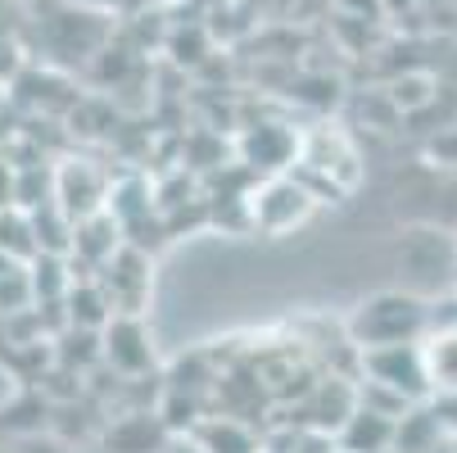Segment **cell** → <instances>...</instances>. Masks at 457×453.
<instances>
[{
    "label": "cell",
    "instance_id": "6da1fadb",
    "mask_svg": "<svg viewBox=\"0 0 457 453\" xmlns=\"http://www.w3.org/2000/svg\"><path fill=\"white\" fill-rule=\"evenodd\" d=\"M28 32H37L41 59L54 69H73L82 59H96L109 46L113 14L87 10L78 0H32Z\"/></svg>",
    "mask_w": 457,
    "mask_h": 453
},
{
    "label": "cell",
    "instance_id": "7a4b0ae2",
    "mask_svg": "<svg viewBox=\"0 0 457 453\" xmlns=\"http://www.w3.org/2000/svg\"><path fill=\"white\" fill-rule=\"evenodd\" d=\"M426 331H430V304L412 290H376L349 317V340L358 349L426 340Z\"/></svg>",
    "mask_w": 457,
    "mask_h": 453
},
{
    "label": "cell",
    "instance_id": "3957f363",
    "mask_svg": "<svg viewBox=\"0 0 457 453\" xmlns=\"http://www.w3.org/2000/svg\"><path fill=\"white\" fill-rule=\"evenodd\" d=\"M303 168V181H321L331 196H353V190L362 186V155L353 146L349 132H340V127H312V132H299V159Z\"/></svg>",
    "mask_w": 457,
    "mask_h": 453
},
{
    "label": "cell",
    "instance_id": "277c9868",
    "mask_svg": "<svg viewBox=\"0 0 457 453\" xmlns=\"http://www.w3.org/2000/svg\"><path fill=\"white\" fill-rule=\"evenodd\" d=\"M245 214L249 227L263 236H290L295 227H303L317 214V196L303 177H286V172H268L249 196H245Z\"/></svg>",
    "mask_w": 457,
    "mask_h": 453
},
{
    "label": "cell",
    "instance_id": "5b68a950",
    "mask_svg": "<svg viewBox=\"0 0 457 453\" xmlns=\"http://www.w3.org/2000/svg\"><path fill=\"white\" fill-rule=\"evenodd\" d=\"M362 376H367V381H376V385H389V390H399V395H403V399H412V404H426V399L435 395L421 340L362 349Z\"/></svg>",
    "mask_w": 457,
    "mask_h": 453
},
{
    "label": "cell",
    "instance_id": "8992f818",
    "mask_svg": "<svg viewBox=\"0 0 457 453\" xmlns=\"http://www.w3.org/2000/svg\"><path fill=\"white\" fill-rule=\"evenodd\" d=\"M96 277H100L113 313H150V299H154V258L141 245L122 240Z\"/></svg>",
    "mask_w": 457,
    "mask_h": 453
},
{
    "label": "cell",
    "instance_id": "52a82bcc",
    "mask_svg": "<svg viewBox=\"0 0 457 453\" xmlns=\"http://www.w3.org/2000/svg\"><path fill=\"white\" fill-rule=\"evenodd\" d=\"M100 363H109L118 376H145L159 363L145 313H113L104 322L100 327Z\"/></svg>",
    "mask_w": 457,
    "mask_h": 453
},
{
    "label": "cell",
    "instance_id": "ba28073f",
    "mask_svg": "<svg viewBox=\"0 0 457 453\" xmlns=\"http://www.w3.org/2000/svg\"><path fill=\"white\" fill-rule=\"evenodd\" d=\"M109 190H113V181L91 159H63L54 168V205L69 214L73 222L109 209Z\"/></svg>",
    "mask_w": 457,
    "mask_h": 453
},
{
    "label": "cell",
    "instance_id": "9c48e42d",
    "mask_svg": "<svg viewBox=\"0 0 457 453\" xmlns=\"http://www.w3.org/2000/svg\"><path fill=\"white\" fill-rule=\"evenodd\" d=\"M240 159L258 172H281L299 159V132L286 122H258L240 137Z\"/></svg>",
    "mask_w": 457,
    "mask_h": 453
},
{
    "label": "cell",
    "instance_id": "30bf717a",
    "mask_svg": "<svg viewBox=\"0 0 457 453\" xmlns=\"http://www.w3.org/2000/svg\"><path fill=\"white\" fill-rule=\"evenodd\" d=\"M395 435H399V417H389V413L358 399V408L336 431V449H345V453H389L395 449Z\"/></svg>",
    "mask_w": 457,
    "mask_h": 453
},
{
    "label": "cell",
    "instance_id": "8fae6325",
    "mask_svg": "<svg viewBox=\"0 0 457 453\" xmlns=\"http://www.w3.org/2000/svg\"><path fill=\"white\" fill-rule=\"evenodd\" d=\"M127 240V231H122V222L109 214V209H100V214H91V218H82L78 227H73V249H69V264L78 268H91V273H100L109 258H113V249Z\"/></svg>",
    "mask_w": 457,
    "mask_h": 453
},
{
    "label": "cell",
    "instance_id": "7c38bea8",
    "mask_svg": "<svg viewBox=\"0 0 457 453\" xmlns=\"http://www.w3.org/2000/svg\"><path fill=\"white\" fill-rule=\"evenodd\" d=\"M399 258H403V268L417 273V277L439 273V264L444 268H457V236L435 231V227H412L399 240Z\"/></svg>",
    "mask_w": 457,
    "mask_h": 453
},
{
    "label": "cell",
    "instance_id": "4fadbf2b",
    "mask_svg": "<svg viewBox=\"0 0 457 453\" xmlns=\"http://www.w3.org/2000/svg\"><path fill=\"white\" fill-rule=\"evenodd\" d=\"M172 426L159 413H127L104 431V449L109 453H159L168 444Z\"/></svg>",
    "mask_w": 457,
    "mask_h": 453
},
{
    "label": "cell",
    "instance_id": "5bb4252c",
    "mask_svg": "<svg viewBox=\"0 0 457 453\" xmlns=\"http://www.w3.org/2000/svg\"><path fill=\"white\" fill-rule=\"evenodd\" d=\"M435 395H457V322H439L421 340Z\"/></svg>",
    "mask_w": 457,
    "mask_h": 453
},
{
    "label": "cell",
    "instance_id": "9a60e30c",
    "mask_svg": "<svg viewBox=\"0 0 457 453\" xmlns=\"http://www.w3.org/2000/svg\"><path fill=\"white\" fill-rule=\"evenodd\" d=\"M195 444H200V453H263L258 435L245 422H236V417L195 422Z\"/></svg>",
    "mask_w": 457,
    "mask_h": 453
},
{
    "label": "cell",
    "instance_id": "2e32d148",
    "mask_svg": "<svg viewBox=\"0 0 457 453\" xmlns=\"http://www.w3.org/2000/svg\"><path fill=\"white\" fill-rule=\"evenodd\" d=\"M444 440V422L430 408H408L399 417V435H395V453H439Z\"/></svg>",
    "mask_w": 457,
    "mask_h": 453
},
{
    "label": "cell",
    "instance_id": "e0dca14e",
    "mask_svg": "<svg viewBox=\"0 0 457 453\" xmlns=\"http://www.w3.org/2000/svg\"><path fill=\"white\" fill-rule=\"evenodd\" d=\"M0 249H5L14 264H32V258L41 254L37 249V227H32V214L10 205V209H0Z\"/></svg>",
    "mask_w": 457,
    "mask_h": 453
},
{
    "label": "cell",
    "instance_id": "ac0fdd59",
    "mask_svg": "<svg viewBox=\"0 0 457 453\" xmlns=\"http://www.w3.org/2000/svg\"><path fill=\"white\" fill-rule=\"evenodd\" d=\"M389 100H395V109L412 113V109H421V105H430V100H435V82H430L426 73L395 78V82H389Z\"/></svg>",
    "mask_w": 457,
    "mask_h": 453
},
{
    "label": "cell",
    "instance_id": "d6986e66",
    "mask_svg": "<svg viewBox=\"0 0 457 453\" xmlns=\"http://www.w3.org/2000/svg\"><path fill=\"white\" fill-rule=\"evenodd\" d=\"M10 453H63V449H59L54 440H41V435H23V440H19V444L10 449Z\"/></svg>",
    "mask_w": 457,
    "mask_h": 453
},
{
    "label": "cell",
    "instance_id": "ffe728a7",
    "mask_svg": "<svg viewBox=\"0 0 457 453\" xmlns=\"http://www.w3.org/2000/svg\"><path fill=\"white\" fill-rule=\"evenodd\" d=\"M78 5H87V10H100V14H118V10H127L132 0H78Z\"/></svg>",
    "mask_w": 457,
    "mask_h": 453
},
{
    "label": "cell",
    "instance_id": "44dd1931",
    "mask_svg": "<svg viewBox=\"0 0 457 453\" xmlns=\"http://www.w3.org/2000/svg\"><path fill=\"white\" fill-rule=\"evenodd\" d=\"M10 109V82H0V113Z\"/></svg>",
    "mask_w": 457,
    "mask_h": 453
},
{
    "label": "cell",
    "instance_id": "7402d4cb",
    "mask_svg": "<svg viewBox=\"0 0 457 453\" xmlns=\"http://www.w3.org/2000/svg\"><path fill=\"white\" fill-rule=\"evenodd\" d=\"M132 5H145V0H132ZM150 5H163V0H150Z\"/></svg>",
    "mask_w": 457,
    "mask_h": 453
},
{
    "label": "cell",
    "instance_id": "603a6c76",
    "mask_svg": "<svg viewBox=\"0 0 457 453\" xmlns=\"http://www.w3.org/2000/svg\"><path fill=\"white\" fill-rule=\"evenodd\" d=\"M87 453H109V449H104V444H100V449H87Z\"/></svg>",
    "mask_w": 457,
    "mask_h": 453
},
{
    "label": "cell",
    "instance_id": "cb8c5ba5",
    "mask_svg": "<svg viewBox=\"0 0 457 453\" xmlns=\"http://www.w3.org/2000/svg\"><path fill=\"white\" fill-rule=\"evenodd\" d=\"M331 453H345V449H331Z\"/></svg>",
    "mask_w": 457,
    "mask_h": 453
},
{
    "label": "cell",
    "instance_id": "d4e9b609",
    "mask_svg": "<svg viewBox=\"0 0 457 453\" xmlns=\"http://www.w3.org/2000/svg\"><path fill=\"white\" fill-rule=\"evenodd\" d=\"M0 453H10V449H0Z\"/></svg>",
    "mask_w": 457,
    "mask_h": 453
},
{
    "label": "cell",
    "instance_id": "484cf974",
    "mask_svg": "<svg viewBox=\"0 0 457 453\" xmlns=\"http://www.w3.org/2000/svg\"><path fill=\"white\" fill-rule=\"evenodd\" d=\"M389 453H395V449H389Z\"/></svg>",
    "mask_w": 457,
    "mask_h": 453
}]
</instances>
